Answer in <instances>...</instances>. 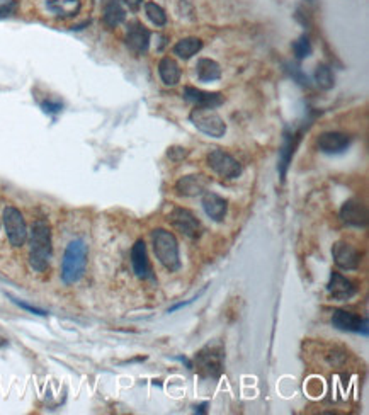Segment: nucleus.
I'll return each mask as SVG.
<instances>
[{"label":"nucleus","instance_id":"nucleus-1","mask_svg":"<svg viewBox=\"0 0 369 415\" xmlns=\"http://www.w3.org/2000/svg\"><path fill=\"white\" fill-rule=\"evenodd\" d=\"M51 229L46 219H36L32 223L30 237V266L36 272L48 269L51 259Z\"/></svg>","mask_w":369,"mask_h":415},{"label":"nucleus","instance_id":"nucleus-2","mask_svg":"<svg viewBox=\"0 0 369 415\" xmlns=\"http://www.w3.org/2000/svg\"><path fill=\"white\" fill-rule=\"evenodd\" d=\"M152 243L153 252H155L158 262L170 272L181 269V255H179V243H177L176 235L172 231L157 229L152 231Z\"/></svg>","mask_w":369,"mask_h":415},{"label":"nucleus","instance_id":"nucleus-3","mask_svg":"<svg viewBox=\"0 0 369 415\" xmlns=\"http://www.w3.org/2000/svg\"><path fill=\"white\" fill-rule=\"evenodd\" d=\"M87 266V247L82 240H74L65 249L62 260V281L65 284H74L82 279Z\"/></svg>","mask_w":369,"mask_h":415},{"label":"nucleus","instance_id":"nucleus-4","mask_svg":"<svg viewBox=\"0 0 369 415\" xmlns=\"http://www.w3.org/2000/svg\"><path fill=\"white\" fill-rule=\"evenodd\" d=\"M190 123L196 126L201 133L211 138H221L226 133L225 120L214 111L213 108H205V106H196L189 115Z\"/></svg>","mask_w":369,"mask_h":415},{"label":"nucleus","instance_id":"nucleus-5","mask_svg":"<svg viewBox=\"0 0 369 415\" xmlns=\"http://www.w3.org/2000/svg\"><path fill=\"white\" fill-rule=\"evenodd\" d=\"M223 349L221 345H206L196 356V369L201 376L218 378L223 369Z\"/></svg>","mask_w":369,"mask_h":415},{"label":"nucleus","instance_id":"nucleus-6","mask_svg":"<svg viewBox=\"0 0 369 415\" xmlns=\"http://www.w3.org/2000/svg\"><path fill=\"white\" fill-rule=\"evenodd\" d=\"M2 222L4 226H6V234L11 245L22 247L27 240V226L21 211L14 206H7L6 210H4Z\"/></svg>","mask_w":369,"mask_h":415},{"label":"nucleus","instance_id":"nucleus-7","mask_svg":"<svg viewBox=\"0 0 369 415\" xmlns=\"http://www.w3.org/2000/svg\"><path fill=\"white\" fill-rule=\"evenodd\" d=\"M208 165L223 179H237L242 174V165L237 158L223 150H213L208 155Z\"/></svg>","mask_w":369,"mask_h":415},{"label":"nucleus","instance_id":"nucleus-8","mask_svg":"<svg viewBox=\"0 0 369 415\" xmlns=\"http://www.w3.org/2000/svg\"><path fill=\"white\" fill-rule=\"evenodd\" d=\"M167 219L174 229L189 238H198L202 231L200 219L194 217L189 210H186V208H174Z\"/></svg>","mask_w":369,"mask_h":415},{"label":"nucleus","instance_id":"nucleus-9","mask_svg":"<svg viewBox=\"0 0 369 415\" xmlns=\"http://www.w3.org/2000/svg\"><path fill=\"white\" fill-rule=\"evenodd\" d=\"M332 255H334V262L344 271H356L361 264L359 250L347 242L335 243Z\"/></svg>","mask_w":369,"mask_h":415},{"label":"nucleus","instance_id":"nucleus-10","mask_svg":"<svg viewBox=\"0 0 369 415\" xmlns=\"http://www.w3.org/2000/svg\"><path fill=\"white\" fill-rule=\"evenodd\" d=\"M332 325L342 332H358L368 336V322L366 319H361L356 313L346 310H335L332 315Z\"/></svg>","mask_w":369,"mask_h":415},{"label":"nucleus","instance_id":"nucleus-11","mask_svg":"<svg viewBox=\"0 0 369 415\" xmlns=\"http://www.w3.org/2000/svg\"><path fill=\"white\" fill-rule=\"evenodd\" d=\"M349 145H351V136L339 132L322 133L316 140V146H318L320 152L328 153V155H337V153L346 152Z\"/></svg>","mask_w":369,"mask_h":415},{"label":"nucleus","instance_id":"nucleus-12","mask_svg":"<svg viewBox=\"0 0 369 415\" xmlns=\"http://www.w3.org/2000/svg\"><path fill=\"white\" fill-rule=\"evenodd\" d=\"M340 219L351 226L364 229L368 225V210L358 199H349L340 208Z\"/></svg>","mask_w":369,"mask_h":415},{"label":"nucleus","instance_id":"nucleus-13","mask_svg":"<svg viewBox=\"0 0 369 415\" xmlns=\"http://www.w3.org/2000/svg\"><path fill=\"white\" fill-rule=\"evenodd\" d=\"M209 181L201 174H193V176H184L177 181L176 191L179 196L184 198H196L202 196L208 191Z\"/></svg>","mask_w":369,"mask_h":415},{"label":"nucleus","instance_id":"nucleus-14","mask_svg":"<svg viewBox=\"0 0 369 415\" xmlns=\"http://www.w3.org/2000/svg\"><path fill=\"white\" fill-rule=\"evenodd\" d=\"M327 291L334 300L346 301L351 300L352 296L358 293V288H356V284L352 283L351 279H347L346 276L339 274V272H332L330 281H328L327 284Z\"/></svg>","mask_w":369,"mask_h":415},{"label":"nucleus","instance_id":"nucleus-15","mask_svg":"<svg viewBox=\"0 0 369 415\" xmlns=\"http://www.w3.org/2000/svg\"><path fill=\"white\" fill-rule=\"evenodd\" d=\"M131 264L133 271L140 279H150L153 278L152 266H150L148 254H147V245H145L143 240H138L131 249Z\"/></svg>","mask_w":369,"mask_h":415},{"label":"nucleus","instance_id":"nucleus-16","mask_svg":"<svg viewBox=\"0 0 369 415\" xmlns=\"http://www.w3.org/2000/svg\"><path fill=\"white\" fill-rule=\"evenodd\" d=\"M127 44L129 50L135 51L136 55H143L150 46V31L140 23L131 24L127 34Z\"/></svg>","mask_w":369,"mask_h":415},{"label":"nucleus","instance_id":"nucleus-17","mask_svg":"<svg viewBox=\"0 0 369 415\" xmlns=\"http://www.w3.org/2000/svg\"><path fill=\"white\" fill-rule=\"evenodd\" d=\"M202 208H205L206 215L214 222H223L226 217V211H228V203L226 199L218 196L216 193H211V191H206L202 194Z\"/></svg>","mask_w":369,"mask_h":415},{"label":"nucleus","instance_id":"nucleus-18","mask_svg":"<svg viewBox=\"0 0 369 415\" xmlns=\"http://www.w3.org/2000/svg\"><path fill=\"white\" fill-rule=\"evenodd\" d=\"M184 99L196 106H205V108L216 109L218 106L223 104V96L220 92H206L196 87L184 89Z\"/></svg>","mask_w":369,"mask_h":415},{"label":"nucleus","instance_id":"nucleus-19","mask_svg":"<svg viewBox=\"0 0 369 415\" xmlns=\"http://www.w3.org/2000/svg\"><path fill=\"white\" fill-rule=\"evenodd\" d=\"M298 138L299 136H293V135H285V141H283L281 150H279V164H278V170L279 176H281V181H285L287 167H290L291 158L294 155V148L298 145Z\"/></svg>","mask_w":369,"mask_h":415},{"label":"nucleus","instance_id":"nucleus-20","mask_svg":"<svg viewBox=\"0 0 369 415\" xmlns=\"http://www.w3.org/2000/svg\"><path fill=\"white\" fill-rule=\"evenodd\" d=\"M44 2L56 18H74L80 11V0H44Z\"/></svg>","mask_w":369,"mask_h":415},{"label":"nucleus","instance_id":"nucleus-21","mask_svg":"<svg viewBox=\"0 0 369 415\" xmlns=\"http://www.w3.org/2000/svg\"><path fill=\"white\" fill-rule=\"evenodd\" d=\"M127 18V12H124L123 6H121L117 0H108L104 4V11H103V21L108 27H116L119 26L121 23L124 21Z\"/></svg>","mask_w":369,"mask_h":415},{"label":"nucleus","instance_id":"nucleus-22","mask_svg":"<svg viewBox=\"0 0 369 415\" xmlns=\"http://www.w3.org/2000/svg\"><path fill=\"white\" fill-rule=\"evenodd\" d=\"M158 75L165 85H176L181 80V68L172 58L165 56L158 63Z\"/></svg>","mask_w":369,"mask_h":415},{"label":"nucleus","instance_id":"nucleus-23","mask_svg":"<svg viewBox=\"0 0 369 415\" xmlns=\"http://www.w3.org/2000/svg\"><path fill=\"white\" fill-rule=\"evenodd\" d=\"M196 73L201 82H214V80H218L221 77V68L214 60L201 58L198 60Z\"/></svg>","mask_w":369,"mask_h":415},{"label":"nucleus","instance_id":"nucleus-24","mask_svg":"<svg viewBox=\"0 0 369 415\" xmlns=\"http://www.w3.org/2000/svg\"><path fill=\"white\" fill-rule=\"evenodd\" d=\"M202 48V42L200 38H184L176 43L174 46V55H177L182 60L193 58L196 53H200Z\"/></svg>","mask_w":369,"mask_h":415},{"label":"nucleus","instance_id":"nucleus-25","mask_svg":"<svg viewBox=\"0 0 369 415\" xmlns=\"http://www.w3.org/2000/svg\"><path fill=\"white\" fill-rule=\"evenodd\" d=\"M315 82L318 84V87L323 89V91H330V89L334 87L335 84L334 73H332V70L327 67V65H318V67H316Z\"/></svg>","mask_w":369,"mask_h":415},{"label":"nucleus","instance_id":"nucleus-26","mask_svg":"<svg viewBox=\"0 0 369 415\" xmlns=\"http://www.w3.org/2000/svg\"><path fill=\"white\" fill-rule=\"evenodd\" d=\"M145 12H147V18L155 24V26H165V24H167V14H165V11L162 9L160 6H157L155 2L145 4Z\"/></svg>","mask_w":369,"mask_h":415},{"label":"nucleus","instance_id":"nucleus-27","mask_svg":"<svg viewBox=\"0 0 369 415\" xmlns=\"http://www.w3.org/2000/svg\"><path fill=\"white\" fill-rule=\"evenodd\" d=\"M293 53L298 60H305L310 56L311 53V43L308 39V36H302L293 43Z\"/></svg>","mask_w":369,"mask_h":415},{"label":"nucleus","instance_id":"nucleus-28","mask_svg":"<svg viewBox=\"0 0 369 415\" xmlns=\"http://www.w3.org/2000/svg\"><path fill=\"white\" fill-rule=\"evenodd\" d=\"M18 9V2L15 0H0V18L14 14Z\"/></svg>","mask_w":369,"mask_h":415},{"label":"nucleus","instance_id":"nucleus-29","mask_svg":"<svg viewBox=\"0 0 369 415\" xmlns=\"http://www.w3.org/2000/svg\"><path fill=\"white\" fill-rule=\"evenodd\" d=\"M167 155H169L170 160L179 162V160H184V158L189 155V150L182 148V146H172V148H169Z\"/></svg>","mask_w":369,"mask_h":415},{"label":"nucleus","instance_id":"nucleus-30","mask_svg":"<svg viewBox=\"0 0 369 415\" xmlns=\"http://www.w3.org/2000/svg\"><path fill=\"white\" fill-rule=\"evenodd\" d=\"M11 300L14 301L15 305H19V307L21 308H24V310H27V312H31V313H34V315H39V317H44V315H48L46 312L44 310H41V308H36V307H32V305H30V303H24V301H21V300H18V298H12L11 296Z\"/></svg>","mask_w":369,"mask_h":415},{"label":"nucleus","instance_id":"nucleus-31","mask_svg":"<svg viewBox=\"0 0 369 415\" xmlns=\"http://www.w3.org/2000/svg\"><path fill=\"white\" fill-rule=\"evenodd\" d=\"M290 73H291V77H294L296 80H298L299 84L302 85H310V80H308V77L305 75V73H302V70H299L298 67H290Z\"/></svg>","mask_w":369,"mask_h":415},{"label":"nucleus","instance_id":"nucleus-32","mask_svg":"<svg viewBox=\"0 0 369 415\" xmlns=\"http://www.w3.org/2000/svg\"><path fill=\"white\" fill-rule=\"evenodd\" d=\"M41 106L46 113H58L60 109H62V104L58 103H43Z\"/></svg>","mask_w":369,"mask_h":415},{"label":"nucleus","instance_id":"nucleus-33","mask_svg":"<svg viewBox=\"0 0 369 415\" xmlns=\"http://www.w3.org/2000/svg\"><path fill=\"white\" fill-rule=\"evenodd\" d=\"M124 2H127V6H129V9L136 11V9H140V6L143 4V0H124Z\"/></svg>","mask_w":369,"mask_h":415}]
</instances>
